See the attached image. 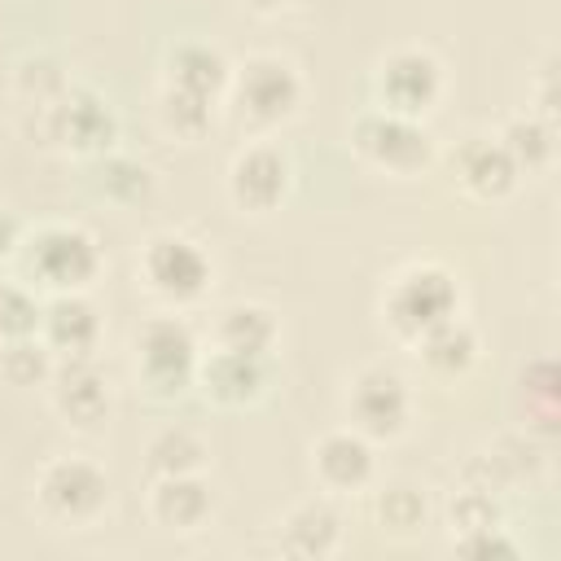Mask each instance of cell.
Wrapping results in <instances>:
<instances>
[{
  "label": "cell",
  "instance_id": "cell-5",
  "mask_svg": "<svg viewBox=\"0 0 561 561\" xmlns=\"http://www.w3.org/2000/svg\"><path fill=\"white\" fill-rule=\"evenodd\" d=\"M188 359H193V342L180 324L158 320V324L145 329V368H149V377L180 381L188 373Z\"/></svg>",
  "mask_w": 561,
  "mask_h": 561
},
{
  "label": "cell",
  "instance_id": "cell-8",
  "mask_svg": "<svg viewBox=\"0 0 561 561\" xmlns=\"http://www.w3.org/2000/svg\"><path fill=\"white\" fill-rule=\"evenodd\" d=\"M44 491H48V500H53L61 513H83V508H92V504L101 500V478H96V469L70 460V465H57V469L48 473Z\"/></svg>",
  "mask_w": 561,
  "mask_h": 561
},
{
  "label": "cell",
  "instance_id": "cell-2",
  "mask_svg": "<svg viewBox=\"0 0 561 561\" xmlns=\"http://www.w3.org/2000/svg\"><path fill=\"white\" fill-rule=\"evenodd\" d=\"M31 263H35L48 280L70 285V280H79V276H88V272H92V245H88V237H83V232L53 228V232H44V237L35 241Z\"/></svg>",
  "mask_w": 561,
  "mask_h": 561
},
{
  "label": "cell",
  "instance_id": "cell-17",
  "mask_svg": "<svg viewBox=\"0 0 561 561\" xmlns=\"http://www.w3.org/2000/svg\"><path fill=\"white\" fill-rule=\"evenodd\" d=\"M92 311L83 307V302H70V298H61L53 311H48V333H53V342H61V346H83L88 337H92Z\"/></svg>",
  "mask_w": 561,
  "mask_h": 561
},
{
  "label": "cell",
  "instance_id": "cell-16",
  "mask_svg": "<svg viewBox=\"0 0 561 561\" xmlns=\"http://www.w3.org/2000/svg\"><path fill=\"white\" fill-rule=\"evenodd\" d=\"M61 403L75 412V416H96L105 408V390H101V377L88 368V364H75L66 373V390H61Z\"/></svg>",
  "mask_w": 561,
  "mask_h": 561
},
{
  "label": "cell",
  "instance_id": "cell-12",
  "mask_svg": "<svg viewBox=\"0 0 561 561\" xmlns=\"http://www.w3.org/2000/svg\"><path fill=\"white\" fill-rule=\"evenodd\" d=\"M219 79H224V61L215 53H206V48H184L175 57V83H180V92L206 101L219 88Z\"/></svg>",
  "mask_w": 561,
  "mask_h": 561
},
{
  "label": "cell",
  "instance_id": "cell-23",
  "mask_svg": "<svg viewBox=\"0 0 561 561\" xmlns=\"http://www.w3.org/2000/svg\"><path fill=\"white\" fill-rule=\"evenodd\" d=\"M259 4H276V0H259Z\"/></svg>",
  "mask_w": 561,
  "mask_h": 561
},
{
  "label": "cell",
  "instance_id": "cell-14",
  "mask_svg": "<svg viewBox=\"0 0 561 561\" xmlns=\"http://www.w3.org/2000/svg\"><path fill=\"white\" fill-rule=\"evenodd\" d=\"M320 469L333 478V482H359L368 473V447L351 434H333L324 447H320Z\"/></svg>",
  "mask_w": 561,
  "mask_h": 561
},
{
  "label": "cell",
  "instance_id": "cell-11",
  "mask_svg": "<svg viewBox=\"0 0 561 561\" xmlns=\"http://www.w3.org/2000/svg\"><path fill=\"white\" fill-rule=\"evenodd\" d=\"M263 368H259V355H245V351H224L219 359H210L206 368V381L215 394L224 399H237V394H250L259 386Z\"/></svg>",
  "mask_w": 561,
  "mask_h": 561
},
{
  "label": "cell",
  "instance_id": "cell-13",
  "mask_svg": "<svg viewBox=\"0 0 561 561\" xmlns=\"http://www.w3.org/2000/svg\"><path fill=\"white\" fill-rule=\"evenodd\" d=\"M465 175H469V184H473V188H482V193L504 188V184H508V175H513V158H508L500 145L478 140V145H469V149H465Z\"/></svg>",
  "mask_w": 561,
  "mask_h": 561
},
{
  "label": "cell",
  "instance_id": "cell-20",
  "mask_svg": "<svg viewBox=\"0 0 561 561\" xmlns=\"http://www.w3.org/2000/svg\"><path fill=\"white\" fill-rule=\"evenodd\" d=\"M0 324L13 329V333L31 329V324H35V307H31V298L18 294V289H0Z\"/></svg>",
  "mask_w": 561,
  "mask_h": 561
},
{
  "label": "cell",
  "instance_id": "cell-1",
  "mask_svg": "<svg viewBox=\"0 0 561 561\" xmlns=\"http://www.w3.org/2000/svg\"><path fill=\"white\" fill-rule=\"evenodd\" d=\"M451 302H456V294H451V280L443 272H412V276L399 280V289L390 298V311L403 329L421 333V329L443 324L451 316Z\"/></svg>",
  "mask_w": 561,
  "mask_h": 561
},
{
  "label": "cell",
  "instance_id": "cell-6",
  "mask_svg": "<svg viewBox=\"0 0 561 561\" xmlns=\"http://www.w3.org/2000/svg\"><path fill=\"white\" fill-rule=\"evenodd\" d=\"M434 61L430 57H421V53H403V57H394L390 66H386V75H381V88H386V96L399 105V110H416V105H425L430 96H434Z\"/></svg>",
  "mask_w": 561,
  "mask_h": 561
},
{
  "label": "cell",
  "instance_id": "cell-9",
  "mask_svg": "<svg viewBox=\"0 0 561 561\" xmlns=\"http://www.w3.org/2000/svg\"><path fill=\"white\" fill-rule=\"evenodd\" d=\"M355 408H359V416H364L373 430H390V425H399V416H403V390H399L394 377L373 373V377L359 381Z\"/></svg>",
  "mask_w": 561,
  "mask_h": 561
},
{
  "label": "cell",
  "instance_id": "cell-7",
  "mask_svg": "<svg viewBox=\"0 0 561 561\" xmlns=\"http://www.w3.org/2000/svg\"><path fill=\"white\" fill-rule=\"evenodd\" d=\"M241 92H245V101L259 110V114H280V110H289V101H294V75L285 70V66H276V61H254L250 70H245V79H241Z\"/></svg>",
  "mask_w": 561,
  "mask_h": 561
},
{
  "label": "cell",
  "instance_id": "cell-19",
  "mask_svg": "<svg viewBox=\"0 0 561 561\" xmlns=\"http://www.w3.org/2000/svg\"><path fill=\"white\" fill-rule=\"evenodd\" d=\"M425 346H430V359H434V364H443V368H456V364H465V359H469V333H465V329H456L451 320H443V324L425 329Z\"/></svg>",
  "mask_w": 561,
  "mask_h": 561
},
{
  "label": "cell",
  "instance_id": "cell-10",
  "mask_svg": "<svg viewBox=\"0 0 561 561\" xmlns=\"http://www.w3.org/2000/svg\"><path fill=\"white\" fill-rule=\"evenodd\" d=\"M285 184V162L267 149H254L237 162V193L250 197V202H272Z\"/></svg>",
  "mask_w": 561,
  "mask_h": 561
},
{
  "label": "cell",
  "instance_id": "cell-15",
  "mask_svg": "<svg viewBox=\"0 0 561 561\" xmlns=\"http://www.w3.org/2000/svg\"><path fill=\"white\" fill-rule=\"evenodd\" d=\"M267 337H272V320H267L263 311H254V307L228 311V320H224V342H228V351L259 355V351L267 346Z\"/></svg>",
  "mask_w": 561,
  "mask_h": 561
},
{
  "label": "cell",
  "instance_id": "cell-18",
  "mask_svg": "<svg viewBox=\"0 0 561 561\" xmlns=\"http://www.w3.org/2000/svg\"><path fill=\"white\" fill-rule=\"evenodd\" d=\"M206 508V491L197 482H184V478H171L162 491H158V513L171 517V522H197Z\"/></svg>",
  "mask_w": 561,
  "mask_h": 561
},
{
  "label": "cell",
  "instance_id": "cell-22",
  "mask_svg": "<svg viewBox=\"0 0 561 561\" xmlns=\"http://www.w3.org/2000/svg\"><path fill=\"white\" fill-rule=\"evenodd\" d=\"M9 241H13V224H9L4 215H0V254L9 250Z\"/></svg>",
  "mask_w": 561,
  "mask_h": 561
},
{
  "label": "cell",
  "instance_id": "cell-4",
  "mask_svg": "<svg viewBox=\"0 0 561 561\" xmlns=\"http://www.w3.org/2000/svg\"><path fill=\"white\" fill-rule=\"evenodd\" d=\"M359 145L386 162H416L425 158V136L416 127H408L403 118L394 114H377V118H364L359 123Z\"/></svg>",
  "mask_w": 561,
  "mask_h": 561
},
{
  "label": "cell",
  "instance_id": "cell-21",
  "mask_svg": "<svg viewBox=\"0 0 561 561\" xmlns=\"http://www.w3.org/2000/svg\"><path fill=\"white\" fill-rule=\"evenodd\" d=\"M513 149H517V153H526V149H530V158H539V153L548 149L543 127H535V123H517V127H513Z\"/></svg>",
  "mask_w": 561,
  "mask_h": 561
},
{
  "label": "cell",
  "instance_id": "cell-3",
  "mask_svg": "<svg viewBox=\"0 0 561 561\" xmlns=\"http://www.w3.org/2000/svg\"><path fill=\"white\" fill-rule=\"evenodd\" d=\"M149 276L167 289V294H193L206 280V259L188 245V241H153L149 250Z\"/></svg>",
  "mask_w": 561,
  "mask_h": 561
}]
</instances>
